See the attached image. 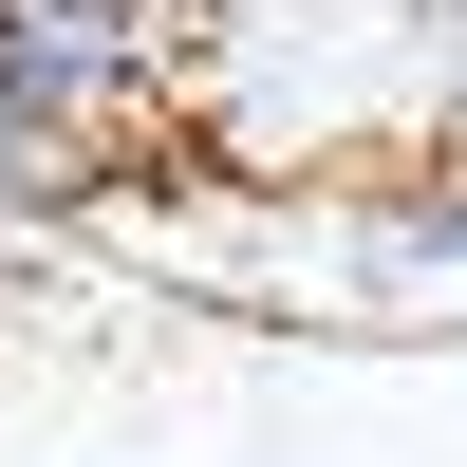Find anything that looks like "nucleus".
<instances>
[{
  "mask_svg": "<svg viewBox=\"0 0 467 467\" xmlns=\"http://www.w3.org/2000/svg\"><path fill=\"white\" fill-rule=\"evenodd\" d=\"M187 94V0H0V224L94 206Z\"/></svg>",
  "mask_w": 467,
  "mask_h": 467,
  "instance_id": "nucleus-1",
  "label": "nucleus"
},
{
  "mask_svg": "<svg viewBox=\"0 0 467 467\" xmlns=\"http://www.w3.org/2000/svg\"><path fill=\"white\" fill-rule=\"evenodd\" d=\"M374 281H467V169H393L374 187Z\"/></svg>",
  "mask_w": 467,
  "mask_h": 467,
  "instance_id": "nucleus-2",
  "label": "nucleus"
}]
</instances>
